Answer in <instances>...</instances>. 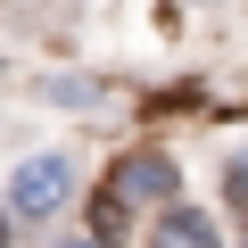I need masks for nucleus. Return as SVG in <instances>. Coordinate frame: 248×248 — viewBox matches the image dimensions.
Instances as JSON below:
<instances>
[{
	"mask_svg": "<svg viewBox=\"0 0 248 248\" xmlns=\"http://www.w3.org/2000/svg\"><path fill=\"white\" fill-rule=\"evenodd\" d=\"M58 199H66V166H58V157H33V166H17V182H9V207H17V223H42V215H58Z\"/></svg>",
	"mask_w": 248,
	"mask_h": 248,
	"instance_id": "obj_1",
	"label": "nucleus"
},
{
	"mask_svg": "<svg viewBox=\"0 0 248 248\" xmlns=\"http://www.w3.org/2000/svg\"><path fill=\"white\" fill-rule=\"evenodd\" d=\"M124 232H133V190H124V174H108L91 190V248H116Z\"/></svg>",
	"mask_w": 248,
	"mask_h": 248,
	"instance_id": "obj_2",
	"label": "nucleus"
},
{
	"mask_svg": "<svg viewBox=\"0 0 248 248\" xmlns=\"http://www.w3.org/2000/svg\"><path fill=\"white\" fill-rule=\"evenodd\" d=\"M149 248H215V232H207V215H199V207H166V215H157V232H149Z\"/></svg>",
	"mask_w": 248,
	"mask_h": 248,
	"instance_id": "obj_3",
	"label": "nucleus"
},
{
	"mask_svg": "<svg viewBox=\"0 0 248 248\" xmlns=\"http://www.w3.org/2000/svg\"><path fill=\"white\" fill-rule=\"evenodd\" d=\"M75 248H91V240H75Z\"/></svg>",
	"mask_w": 248,
	"mask_h": 248,
	"instance_id": "obj_4",
	"label": "nucleus"
}]
</instances>
